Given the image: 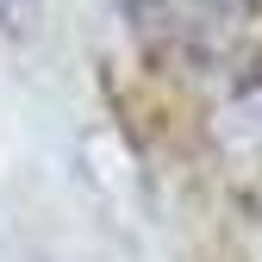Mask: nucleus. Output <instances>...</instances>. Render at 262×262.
I'll use <instances>...</instances> for the list:
<instances>
[{
	"instance_id": "obj_1",
	"label": "nucleus",
	"mask_w": 262,
	"mask_h": 262,
	"mask_svg": "<svg viewBox=\"0 0 262 262\" xmlns=\"http://www.w3.org/2000/svg\"><path fill=\"white\" fill-rule=\"evenodd\" d=\"M125 13H138L144 31H193V25H206L212 13V0H125Z\"/></svg>"
}]
</instances>
